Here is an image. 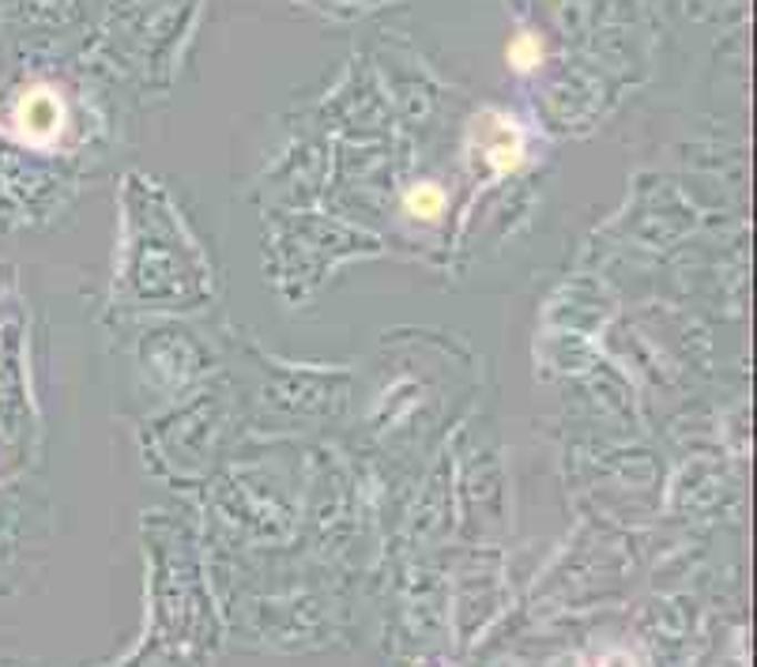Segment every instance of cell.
<instances>
[{
	"label": "cell",
	"instance_id": "obj_3",
	"mask_svg": "<svg viewBox=\"0 0 757 667\" xmlns=\"http://www.w3.org/2000/svg\"><path fill=\"white\" fill-rule=\"evenodd\" d=\"M539 42H535V38H516V42L509 46V61L516 64V69H532V64H539Z\"/></svg>",
	"mask_w": 757,
	"mask_h": 667
},
{
	"label": "cell",
	"instance_id": "obj_2",
	"mask_svg": "<svg viewBox=\"0 0 757 667\" xmlns=\"http://www.w3.org/2000/svg\"><path fill=\"white\" fill-rule=\"evenodd\" d=\"M407 208H411V212H418L423 219H434L437 208H441V193L434 185H418L415 193L407 196Z\"/></svg>",
	"mask_w": 757,
	"mask_h": 667
},
{
	"label": "cell",
	"instance_id": "obj_1",
	"mask_svg": "<svg viewBox=\"0 0 757 667\" xmlns=\"http://www.w3.org/2000/svg\"><path fill=\"white\" fill-rule=\"evenodd\" d=\"M16 125H23V137L31 144H46L61 132V102L50 91H31L19 99Z\"/></svg>",
	"mask_w": 757,
	"mask_h": 667
}]
</instances>
